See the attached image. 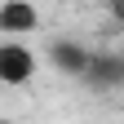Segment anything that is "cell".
I'll use <instances>...</instances> for the list:
<instances>
[{
    "label": "cell",
    "mask_w": 124,
    "mask_h": 124,
    "mask_svg": "<svg viewBox=\"0 0 124 124\" xmlns=\"http://www.w3.org/2000/svg\"><path fill=\"white\" fill-rule=\"evenodd\" d=\"M31 75H36V53L18 40L0 44V84H27Z\"/></svg>",
    "instance_id": "6da1fadb"
},
{
    "label": "cell",
    "mask_w": 124,
    "mask_h": 124,
    "mask_svg": "<svg viewBox=\"0 0 124 124\" xmlns=\"http://www.w3.org/2000/svg\"><path fill=\"white\" fill-rule=\"evenodd\" d=\"M40 13L31 0H5L0 5V31H9V36H27V31H36Z\"/></svg>",
    "instance_id": "7a4b0ae2"
},
{
    "label": "cell",
    "mask_w": 124,
    "mask_h": 124,
    "mask_svg": "<svg viewBox=\"0 0 124 124\" xmlns=\"http://www.w3.org/2000/svg\"><path fill=\"white\" fill-rule=\"evenodd\" d=\"M89 75L102 80V84H124V62H120V58H93Z\"/></svg>",
    "instance_id": "277c9868"
},
{
    "label": "cell",
    "mask_w": 124,
    "mask_h": 124,
    "mask_svg": "<svg viewBox=\"0 0 124 124\" xmlns=\"http://www.w3.org/2000/svg\"><path fill=\"white\" fill-rule=\"evenodd\" d=\"M53 67L58 71H71V75H89L93 53H84L80 44H53Z\"/></svg>",
    "instance_id": "3957f363"
}]
</instances>
